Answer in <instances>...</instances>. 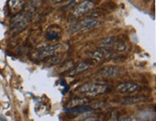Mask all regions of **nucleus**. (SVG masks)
<instances>
[{"mask_svg": "<svg viewBox=\"0 0 156 121\" xmlns=\"http://www.w3.org/2000/svg\"><path fill=\"white\" fill-rule=\"evenodd\" d=\"M0 121H6V119L3 117V116H0Z\"/></svg>", "mask_w": 156, "mask_h": 121, "instance_id": "obj_19", "label": "nucleus"}, {"mask_svg": "<svg viewBox=\"0 0 156 121\" xmlns=\"http://www.w3.org/2000/svg\"><path fill=\"white\" fill-rule=\"evenodd\" d=\"M117 92L122 94H133L140 90L138 85L133 83H122L117 86L116 88Z\"/></svg>", "mask_w": 156, "mask_h": 121, "instance_id": "obj_5", "label": "nucleus"}, {"mask_svg": "<svg viewBox=\"0 0 156 121\" xmlns=\"http://www.w3.org/2000/svg\"><path fill=\"white\" fill-rule=\"evenodd\" d=\"M88 102L89 101L86 98H81V97H79V98H73V99H71L69 102L68 107L69 109V108L78 107V106H85V104H87Z\"/></svg>", "mask_w": 156, "mask_h": 121, "instance_id": "obj_13", "label": "nucleus"}, {"mask_svg": "<svg viewBox=\"0 0 156 121\" xmlns=\"http://www.w3.org/2000/svg\"><path fill=\"white\" fill-rule=\"evenodd\" d=\"M119 121H132V120H131V118H129V117H124V118L121 119Z\"/></svg>", "mask_w": 156, "mask_h": 121, "instance_id": "obj_18", "label": "nucleus"}, {"mask_svg": "<svg viewBox=\"0 0 156 121\" xmlns=\"http://www.w3.org/2000/svg\"><path fill=\"white\" fill-rule=\"evenodd\" d=\"M108 90V86L101 83H87L78 88L77 92L86 96H97Z\"/></svg>", "mask_w": 156, "mask_h": 121, "instance_id": "obj_1", "label": "nucleus"}, {"mask_svg": "<svg viewBox=\"0 0 156 121\" xmlns=\"http://www.w3.org/2000/svg\"><path fill=\"white\" fill-rule=\"evenodd\" d=\"M28 17L29 16L27 14H20L16 16L14 19H12V23H11L12 30L15 32H20L22 30H24L27 25Z\"/></svg>", "mask_w": 156, "mask_h": 121, "instance_id": "obj_3", "label": "nucleus"}, {"mask_svg": "<svg viewBox=\"0 0 156 121\" xmlns=\"http://www.w3.org/2000/svg\"><path fill=\"white\" fill-rule=\"evenodd\" d=\"M61 60H62V57H56V56H53L51 57L48 60H47V64H56L58 63L61 62Z\"/></svg>", "mask_w": 156, "mask_h": 121, "instance_id": "obj_17", "label": "nucleus"}, {"mask_svg": "<svg viewBox=\"0 0 156 121\" xmlns=\"http://www.w3.org/2000/svg\"><path fill=\"white\" fill-rule=\"evenodd\" d=\"M45 36H46V39L48 40H57L60 38L59 32L58 31H55V30L51 29V28L46 32Z\"/></svg>", "mask_w": 156, "mask_h": 121, "instance_id": "obj_14", "label": "nucleus"}, {"mask_svg": "<svg viewBox=\"0 0 156 121\" xmlns=\"http://www.w3.org/2000/svg\"><path fill=\"white\" fill-rule=\"evenodd\" d=\"M99 74L103 77H115L119 74V69L116 66H106L99 71Z\"/></svg>", "mask_w": 156, "mask_h": 121, "instance_id": "obj_8", "label": "nucleus"}, {"mask_svg": "<svg viewBox=\"0 0 156 121\" xmlns=\"http://www.w3.org/2000/svg\"><path fill=\"white\" fill-rule=\"evenodd\" d=\"M147 98L144 96H129V97H125L122 99V103L123 105H134V104H139V103H143L144 101H146Z\"/></svg>", "mask_w": 156, "mask_h": 121, "instance_id": "obj_10", "label": "nucleus"}, {"mask_svg": "<svg viewBox=\"0 0 156 121\" xmlns=\"http://www.w3.org/2000/svg\"><path fill=\"white\" fill-rule=\"evenodd\" d=\"M92 111H93V108H91L90 106H78V107L68 109V110L66 111V112L71 113V114H81V113H87Z\"/></svg>", "mask_w": 156, "mask_h": 121, "instance_id": "obj_9", "label": "nucleus"}, {"mask_svg": "<svg viewBox=\"0 0 156 121\" xmlns=\"http://www.w3.org/2000/svg\"><path fill=\"white\" fill-rule=\"evenodd\" d=\"M90 66H91V64H88V63H81L79 64H77L73 70L69 71V76H75L77 74H79V73H81V72H84L88 68H90Z\"/></svg>", "mask_w": 156, "mask_h": 121, "instance_id": "obj_11", "label": "nucleus"}, {"mask_svg": "<svg viewBox=\"0 0 156 121\" xmlns=\"http://www.w3.org/2000/svg\"><path fill=\"white\" fill-rule=\"evenodd\" d=\"M115 42H116V38L109 37V38L101 40L98 42V46H100L101 48H106L107 49V48H109V47H113L114 44H115Z\"/></svg>", "mask_w": 156, "mask_h": 121, "instance_id": "obj_12", "label": "nucleus"}, {"mask_svg": "<svg viewBox=\"0 0 156 121\" xmlns=\"http://www.w3.org/2000/svg\"><path fill=\"white\" fill-rule=\"evenodd\" d=\"M101 24V21L98 19H95L94 17H87V19H83L77 23H74L71 26V31L77 32V31H87V30H91L97 26H99Z\"/></svg>", "mask_w": 156, "mask_h": 121, "instance_id": "obj_2", "label": "nucleus"}, {"mask_svg": "<svg viewBox=\"0 0 156 121\" xmlns=\"http://www.w3.org/2000/svg\"><path fill=\"white\" fill-rule=\"evenodd\" d=\"M81 121H102V116H90L88 117L83 118Z\"/></svg>", "mask_w": 156, "mask_h": 121, "instance_id": "obj_16", "label": "nucleus"}, {"mask_svg": "<svg viewBox=\"0 0 156 121\" xmlns=\"http://www.w3.org/2000/svg\"><path fill=\"white\" fill-rule=\"evenodd\" d=\"M111 55H112V52L106 49V48H99V49H97L89 53L90 58L97 60H101L103 59H106L108 57H110Z\"/></svg>", "mask_w": 156, "mask_h": 121, "instance_id": "obj_6", "label": "nucleus"}, {"mask_svg": "<svg viewBox=\"0 0 156 121\" xmlns=\"http://www.w3.org/2000/svg\"><path fill=\"white\" fill-rule=\"evenodd\" d=\"M94 6V3L93 1H84L77 6V8L74 11V15L76 16H80L84 14H86L88 11L91 10Z\"/></svg>", "mask_w": 156, "mask_h": 121, "instance_id": "obj_7", "label": "nucleus"}, {"mask_svg": "<svg viewBox=\"0 0 156 121\" xmlns=\"http://www.w3.org/2000/svg\"><path fill=\"white\" fill-rule=\"evenodd\" d=\"M62 47L63 46L61 44H54V45H50V46H46L44 48H41L40 50L36 51L34 53L33 57L36 60H43L44 58L52 56L54 53L60 50V48H62Z\"/></svg>", "mask_w": 156, "mask_h": 121, "instance_id": "obj_4", "label": "nucleus"}, {"mask_svg": "<svg viewBox=\"0 0 156 121\" xmlns=\"http://www.w3.org/2000/svg\"><path fill=\"white\" fill-rule=\"evenodd\" d=\"M114 48H115L116 50L118 51H126L127 49V45L126 43H125L124 41L122 40H116V42H115V44H114Z\"/></svg>", "mask_w": 156, "mask_h": 121, "instance_id": "obj_15", "label": "nucleus"}]
</instances>
